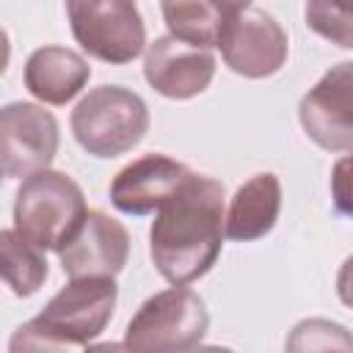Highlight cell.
<instances>
[{
  "label": "cell",
  "instance_id": "18",
  "mask_svg": "<svg viewBox=\"0 0 353 353\" xmlns=\"http://www.w3.org/2000/svg\"><path fill=\"white\" fill-rule=\"evenodd\" d=\"M306 25L328 39L336 47L353 50V6H342V3H325V0H312L303 8Z\"/></svg>",
  "mask_w": 353,
  "mask_h": 353
},
{
  "label": "cell",
  "instance_id": "10",
  "mask_svg": "<svg viewBox=\"0 0 353 353\" xmlns=\"http://www.w3.org/2000/svg\"><path fill=\"white\" fill-rule=\"evenodd\" d=\"M130 256V234L121 221L102 210H88L83 223L58 248L61 268L69 279H113Z\"/></svg>",
  "mask_w": 353,
  "mask_h": 353
},
{
  "label": "cell",
  "instance_id": "2",
  "mask_svg": "<svg viewBox=\"0 0 353 353\" xmlns=\"http://www.w3.org/2000/svg\"><path fill=\"white\" fill-rule=\"evenodd\" d=\"M85 215L80 185L52 168L22 179L14 199V229L41 251H58Z\"/></svg>",
  "mask_w": 353,
  "mask_h": 353
},
{
  "label": "cell",
  "instance_id": "13",
  "mask_svg": "<svg viewBox=\"0 0 353 353\" xmlns=\"http://www.w3.org/2000/svg\"><path fill=\"white\" fill-rule=\"evenodd\" d=\"M88 77V61L69 47L47 44L33 50L25 61V88L47 105H66L83 91Z\"/></svg>",
  "mask_w": 353,
  "mask_h": 353
},
{
  "label": "cell",
  "instance_id": "6",
  "mask_svg": "<svg viewBox=\"0 0 353 353\" xmlns=\"http://www.w3.org/2000/svg\"><path fill=\"white\" fill-rule=\"evenodd\" d=\"M223 63L243 77L276 74L287 61V33L270 11L256 3H232L218 39Z\"/></svg>",
  "mask_w": 353,
  "mask_h": 353
},
{
  "label": "cell",
  "instance_id": "15",
  "mask_svg": "<svg viewBox=\"0 0 353 353\" xmlns=\"http://www.w3.org/2000/svg\"><path fill=\"white\" fill-rule=\"evenodd\" d=\"M229 6L232 3H210V0L163 3L160 11L174 39L199 50H210V47H218L223 22L229 17Z\"/></svg>",
  "mask_w": 353,
  "mask_h": 353
},
{
  "label": "cell",
  "instance_id": "16",
  "mask_svg": "<svg viewBox=\"0 0 353 353\" xmlns=\"http://www.w3.org/2000/svg\"><path fill=\"white\" fill-rule=\"evenodd\" d=\"M0 254H3V279L14 295H33L47 279V259L41 248L28 243L17 229L0 232Z\"/></svg>",
  "mask_w": 353,
  "mask_h": 353
},
{
  "label": "cell",
  "instance_id": "21",
  "mask_svg": "<svg viewBox=\"0 0 353 353\" xmlns=\"http://www.w3.org/2000/svg\"><path fill=\"white\" fill-rule=\"evenodd\" d=\"M336 295L345 306L353 309V254L342 262V268L336 273Z\"/></svg>",
  "mask_w": 353,
  "mask_h": 353
},
{
  "label": "cell",
  "instance_id": "22",
  "mask_svg": "<svg viewBox=\"0 0 353 353\" xmlns=\"http://www.w3.org/2000/svg\"><path fill=\"white\" fill-rule=\"evenodd\" d=\"M85 353H132V350L124 342H99V345L85 347Z\"/></svg>",
  "mask_w": 353,
  "mask_h": 353
},
{
  "label": "cell",
  "instance_id": "20",
  "mask_svg": "<svg viewBox=\"0 0 353 353\" xmlns=\"http://www.w3.org/2000/svg\"><path fill=\"white\" fill-rule=\"evenodd\" d=\"M331 199L339 215L353 221V154H345L331 168Z\"/></svg>",
  "mask_w": 353,
  "mask_h": 353
},
{
  "label": "cell",
  "instance_id": "19",
  "mask_svg": "<svg viewBox=\"0 0 353 353\" xmlns=\"http://www.w3.org/2000/svg\"><path fill=\"white\" fill-rule=\"evenodd\" d=\"M8 353H85V347L50 334L36 320H28L19 328H14L8 339Z\"/></svg>",
  "mask_w": 353,
  "mask_h": 353
},
{
  "label": "cell",
  "instance_id": "8",
  "mask_svg": "<svg viewBox=\"0 0 353 353\" xmlns=\"http://www.w3.org/2000/svg\"><path fill=\"white\" fill-rule=\"evenodd\" d=\"M303 132L325 152H353V61L331 66L301 99Z\"/></svg>",
  "mask_w": 353,
  "mask_h": 353
},
{
  "label": "cell",
  "instance_id": "12",
  "mask_svg": "<svg viewBox=\"0 0 353 353\" xmlns=\"http://www.w3.org/2000/svg\"><path fill=\"white\" fill-rule=\"evenodd\" d=\"M190 168L165 154H143L124 165L110 182V201L124 215H149L160 210L188 179Z\"/></svg>",
  "mask_w": 353,
  "mask_h": 353
},
{
  "label": "cell",
  "instance_id": "3",
  "mask_svg": "<svg viewBox=\"0 0 353 353\" xmlns=\"http://www.w3.org/2000/svg\"><path fill=\"white\" fill-rule=\"evenodd\" d=\"M149 130L146 102L124 85H97L72 110L74 141L94 157H119Z\"/></svg>",
  "mask_w": 353,
  "mask_h": 353
},
{
  "label": "cell",
  "instance_id": "7",
  "mask_svg": "<svg viewBox=\"0 0 353 353\" xmlns=\"http://www.w3.org/2000/svg\"><path fill=\"white\" fill-rule=\"evenodd\" d=\"M116 298L119 287L113 279H72L33 320L61 339L85 345L110 323Z\"/></svg>",
  "mask_w": 353,
  "mask_h": 353
},
{
  "label": "cell",
  "instance_id": "5",
  "mask_svg": "<svg viewBox=\"0 0 353 353\" xmlns=\"http://www.w3.org/2000/svg\"><path fill=\"white\" fill-rule=\"evenodd\" d=\"M74 41L105 63H130L146 47V28L135 3L127 0H69Z\"/></svg>",
  "mask_w": 353,
  "mask_h": 353
},
{
  "label": "cell",
  "instance_id": "9",
  "mask_svg": "<svg viewBox=\"0 0 353 353\" xmlns=\"http://www.w3.org/2000/svg\"><path fill=\"white\" fill-rule=\"evenodd\" d=\"M3 174L28 179L47 171L58 152V121L50 110L33 102H8L0 110Z\"/></svg>",
  "mask_w": 353,
  "mask_h": 353
},
{
  "label": "cell",
  "instance_id": "17",
  "mask_svg": "<svg viewBox=\"0 0 353 353\" xmlns=\"http://www.w3.org/2000/svg\"><path fill=\"white\" fill-rule=\"evenodd\" d=\"M287 353H353V334L325 317L301 320L287 334Z\"/></svg>",
  "mask_w": 353,
  "mask_h": 353
},
{
  "label": "cell",
  "instance_id": "23",
  "mask_svg": "<svg viewBox=\"0 0 353 353\" xmlns=\"http://www.w3.org/2000/svg\"><path fill=\"white\" fill-rule=\"evenodd\" d=\"M190 353H234V350L221 347V345H199V347H193Z\"/></svg>",
  "mask_w": 353,
  "mask_h": 353
},
{
  "label": "cell",
  "instance_id": "4",
  "mask_svg": "<svg viewBox=\"0 0 353 353\" xmlns=\"http://www.w3.org/2000/svg\"><path fill=\"white\" fill-rule=\"evenodd\" d=\"M210 328V314L199 292L171 287L146 298L124 331L132 353H190Z\"/></svg>",
  "mask_w": 353,
  "mask_h": 353
},
{
  "label": "cell",
  "instance_id": "1",
  "mask_svg": "<svg viewBox=\"0 0 353 353\" xmlns=\"http://www.w3.org/2000/svg\"><path fill=\"white\" fill-rule=\"evenodd\" d=\"M223 199V182L190 174L157 210L149 229V254L157 273L174 287L201 279L215 265L226 234Z\"/></svg>",
  "mask_w": 353,
  "mask_h": 353
},
{
  "label": "cell",
  "instance_id": "11",
  "mask_svg": "<svg viewBox=\"0 0 353 353\" xmlns=\"http://www.w3.org/2000/svg\"><path fill=\"white\" fill-rule=\"evenodd\" d=\"M215 74V58L210 50L190 47L174 36H157L146 47L143 77L168 99H190L201 94Z\"/></svg>",
  "mask_w": 353,
  "mask_h": 353
},
{
  "label": "cell",
  "instance_id": "14",
  "mask_svg": "<svg viewBox=\"0 0 353 353\" xmlns=\"http://www.w3.org/2000/svg\"><path fill=\"white\" fill-rule=\"evenodd\" d=\"M281 210V182L276 174H254L237 188L226 212V237L234 243H248L265 237Z\"/></svg>",
  "mask_w": 353,
  "mask_h": 353
}]
</instances>
